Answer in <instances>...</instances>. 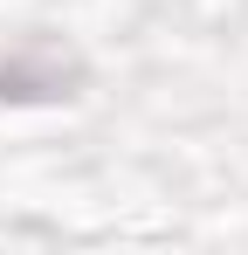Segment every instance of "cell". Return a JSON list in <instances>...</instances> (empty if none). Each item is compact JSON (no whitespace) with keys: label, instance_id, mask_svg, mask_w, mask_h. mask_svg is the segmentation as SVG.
Wrapping results in <instances>:
<instances>
[{"label":"cell","instance_id":"6da1fadb","mask_svg":"<svg viewBox=\"0 0 248 255\" xmlns=\"http://www.w3.org/2000/svg\"><path fill=\"white\" fill-rule=\"evenodd\" d=\"M90 90V62H83L76 42L62 35H21V42L0 48V104L7 111H41V104H76Z\"/></svg>","mask_w":248,"mask_h":255}]
</instances>
